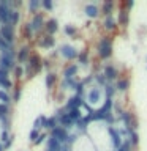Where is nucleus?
Segmentation results:
<instances>
[{
    "mask_svg": "<svg viewBox=\"0 0 147 151\" xmlns=\"http://www.w3.org/2000/svg\"><path fill=\"white\" fill-rule=\"evenodd\" d=\"M43 68V61L41 58L38 57L36 54L30 55V58H28V63L25 66V73H27V77H33V74L40 73Z\"/></svg>",
    "mask_w": 147,
    "mask_h": 151,
    "instance_id": "nucleus-1",
    "label": "nucleus"
},
{
    "mask_svg": "<svg viewBox=\"0 0 147 151\" xmlns=\"http://www.w3.org/2000/svg\"><path fill=\"white\" fill-rule=\"evenodd\" d=\"M112 54V40L109 36H104L98 42V55L101 58H109Z\"/></svg>",
    "mask_w": 147,
    "mask_h": 151,
    "instance_id": "nucleus-2",
    "label": "nucleus"
},
{
    "mask_svg": "<svg viewBox=\"0 0 147 151\" xmlns=\"http://www.w3.org/2000/svg\"><path fill=\"white\" fill-rule=\"evenodd\" d=\"M11 68H16V66H14V50L13 49L0 57V69L8 71Z\"/></svg>",
    "mask_w": 147,
    "mask_h": 151,
    "instance_id": "nucleus-3",
    "label": "nucleus"
},
{
    "mask_svg": "<svg viewBox=\"0 0 147 151\" xmlns=\"http://www.w3.org/2000/svg\"><path fill=\"white\" fill-rule=\"evenodd\" d=\"M11 6V3L9 2H0V22H3V25L5 24H11L9 21H11V11L13 9L9 8Z\"/></svg>",
    "mask_w": 147,
    "mask_h": 151,
    "instance_id": "nucleus-4",
    "label": "nucleus"
},
{
    "mask_svg": "<svg viewBox=\"0 0 147 151\" xmlns=\"http://www.w3.org/2000/svg\"><path fill=\"white\" fill-rule=\"evenodd\" d=\"M59 52H60V55L63 57V58H66V60H73V58H76V57H79L78 50H76L73 46H70V44L62 46Z\"/></svg>",
    "mask_w": 147,
    "mask_h": 151,
    "instance_id": "nucleus-5",
    "label": "nucleus"
},
{
    "mask_svg": "<svg viewBox=\"0 0 147 151\" xmlns=\"http://www.w3.org/2000/svg\"><path fill=\"white\" fill-rule=\"evenodd\" d=\"M0 36H2L5 41H8V42H11V44H13L14 30H13V25H11V24H5V25L0 28Z\"/></svg>",
    "mask_w": 147,
    "mask_h": 151,
    "instance_id": "nucleus-6",
    "label": "nucleus"
},
{
    "mask_svg": "<svg viewBox=\"0 0 147 151\" xmlns=\"http://www.w3.org/2000/svg\"><path fill=\"white\" fill-rule=\"evenodd\" d=\"M81 106H84V101H82V98H81L79 94H76V96H71L68 101H66L65 109L70 112V110H74V109H79Z\"/></svg>",
    "mask_w": 147,
    "mask_h": 151,
    "instance_id": "nucleus-7",
    "label": "nucleus"
},
{
    "mask_svg": "<svg viewBox=\"0 0 147 151\" xmlns=\"http://www.w3.org/2000/svg\"><path fill=\"white\" fill-rule=\"evenodd\" d=\"M108 131H109V134H111V137H112V145H114V148L119 150V148L123 145V143H122V135H120V132H117L112 126H109Z\"/></svg>",
    "mask_w": 147,
    "mask_h": 151,
    "instance_id": "nucleus-8",
    "label": "nucleus"
},
{
    "mask_svg": "<svg viewBox=\"0 0 147 151\" xmlns=\"http://www.w3.org/2000/svg\"><path fill=\"white\" fill-rule=\"evenodd\" d=\"M32 28H33V32H40L43 27H46V24H44V19H43V14L40 13H36L35 16H33L32 19Z\"/></svg>",
    "mask_w": 147,
    "mask_h": 151,
    "instance_id": "nucleus-9",
    "label": "nucleus"
},
{
    "mask_svg": "<svg viewBox=\"0 0 147 151\" xmlns=\"http://www.w3.org/2000/svg\"><path fill=\"white\" fill-rule=\"evenodd\" d=\"M52 137H55L60 143H66V140H68V132L65 131V127H55V129L52 131Z\"/></svg>",
    "mask_w": 147,
    "mask_h": 151,
    "instance_id": "nucleus-10",
    "label": "nucleus"
},
{
    "mask_svg": "<svg viewBox=\"0 0 147 151\" xmlns=\"http://www.w3.org/2000/svg\"><path fill=\"white\" fill-rule=\"evenodd\" d=\"M62 148H63V143H60L55 137L51 135V139L47 140V150L49 151H62Z\"/></svg>",
    "mask_w": 147,
    "mask_h": 151,
    "instance_id": "nucleus-11",
    "label": "nucleus"
},
{
    "mask_svg": "<svg viewBox=\"0 0 147 151\" xmlns=\"http://www.w3.org/2000/svg\"><path fill=\"white\" fill-rule=\"evenodd\" d=\"M28 58H30V47H28V46H24L22 49L17 52V61L24 63V61H27Z\"/></svg>",
    "mask_w": 147,
    "mask_h": 151,
    "instance_id": "nucleus-12",
    "label": "nucleus"
},
{
    "mask_svg": "<svg viewBox=\"0 0 147 151\" xmlns=\"http://www.w3.org/2000/svg\"><path fill=\"white\" fill-rule=\"evenodd\" d=\"M0 85L5 87V88H11L13 87L11 80L8 79V71H5V69H0Z\"/></svg>",
    "mask_w": 147,
    "mask_h": 151,
    "instance_id": "nucleus-13",
    "label": "nucleus"
},
{
    "mask_svg": "<svg viewBox=\"0 0 147 151\" xmlns=\"http://www.w3.org/2000/svg\"><path fill=\"white\" fill-rule=\"evenodd\" d=\"M104 77H106L108 80H114L117 77V69L114 68L112 65H106L104 66Z\"/></svg>",
    "mask_w": 147,
    "mask_h": 151,
    "instance_id": "nucleus-14",
    "label": "nucleus"
},
{
    "mask_svg": "<svg viewBox=\"0 0 147 151\" xmlns=\"http://www.w3.org/2000/svg\"><path fill=\"white\" fill-rule=\"evenodd\" d=\"M57 120H59V123L65 127V129H68V127H71V126L74 124L73 120H71V118L68 116V112H66L65 115H62V116H57Z\"/></svg>",
    "mask_w": 147,
    "mask_h": 151,
    "instance_id": "nucleus-15",
    "label": "nucleus"
},
{
    "mask_svg": "<svg viewBox=\"0 0 147 151\" xmlns=\"http://www.w3.org/2000/svg\"><path fill=\"white\" fill-rule=\"evenodd\" d=\"M46 32L49 33V35H52V33H55L57 30H59V22L55 21V19H49V21L46 22Z\"/></svg>",
    "mask_w": 147,
    "mask_h": 151,
    "instance_id": "nucleus-16",
    "label": "nucleus"
},
{
    "mask_svg": "<svg viewBox=\"0 0 147 151\" xmlns=\"http://www.w3.org/2000/svg\"><path fill=\"white\" fill-rule=\"evenodd\" d=\"M76 73H78V66H76V65H70V66H66L65 71H63V77H65V79L74 77Z\"/></svg>",
    "mask_w": 147,
    "mask_h": 151,
    "instance_id": "nucleus-17",
    "label": "nucleus"
},
{
    "mask_svg": "<svg viewBox=\"0 0 147 151\" xmlns=\"http://www.w3.org/2000/svg\"><path fill=\"white\" fill-rule=\"evenodd\" d=\"M98 99H100V88L98 87H92V90H90V93H89L87 101L89 102H97Z\"/></svg>",
    "mask_w": 147,
    "mask_h": 151,
    "instance_id": "nucleus-18",
    "label": "nucleus"
},
{
    "mask_svg": "<svg viewBox=\"0 0 147 151\" xmlns=\"http://www.w3.org/2000/svg\"><path fill=\"white\" fill-rule=\"evenodd\" d=\"M84 11H85V14H87L89 17H97V16H98V8H97V5H87Z\"/></svg>",
    "mask_w": 147,
    "mask_h": 151,
    "instance_id": "nucleus-19",
    "label": "nucleus"
},
{
    "mask_svg": "<svg viewBox=\"0 0 147 151\" xmlns=\"http://www.w3.org/2000/svg\"><path fill=\"white\" fill-rule=\"evenodd\" d=\"M54 38H52V35H46V36H43V40L40 41V46L43 47H52L54 46Z\"/></svg>",
    "mask_w": 147,
    "mask_h": 151,
    "instance_id": "nucleus-20",
    "label": "nucleus"
},
{
    "mask_svg": "<svg viewBox=\"0 0 147 151\" xmlns=\"http://www.w3.org/2000/svg\"><path fill=\"white\" fill-rule=\"evenodd\" d=\"M128 87H130V80L128 79H119L117 80V90L119 91H125V90H128Z\"/></svg>",
    "mask_w": 147,
    "mask_h": 151,
    "instance_id": "nucleus-21",
    "label": "nucleus"
},
{
    "mask_svg": "<svg viewBox=\"0 0 147 151\" xmlns=\"http://www.w3.org/2000/svg\"><path fill=\"white\" fill-rule=\"evenodd\" d=\"M46 121H47V118L44 115H40L35 120V123H33V129H40V127H43V126L46 127Z\"/></svg>",
    "mask_w": 147,
    "mask_h": 151,
    "instance_id": "nucleus-22",
    "label": "nucleus"
},
{
    "mask_svg": "<svg viewBox=\"0 0 147 151\" xmlns=\"http://www.w3.org/2000/svg\"><path fill=\"white\" fill-rule=\"evenodd\" d=\"M55 82H57V76L54 73H49V74L46 76V87L47 88H52Z\"/></svg>",
    "mask_w": 147,
    "mask_h": 151,
    "instance_id": "nucleus-23",
    "label": "nucleus"
},
{
    "mask_svg": "<svg viewBox=\"0 0 147 151\" xmlns=\"http://www.w3.org/2000/svg\"><path fill=\"white\" fill-rule=\"evenodd\" d=\"M11 102V96L5 91V90H0V104H5V106H8V104Z\"/></svg>",
    "mask_w": 147,
    "mask_h": 151,
    "instance_id": "nucleus-24",
    "label": "nucleus"
},
{
    "mask_svg": "<svg viewBox=\"0 0 147 151\" xmlns=\"http://www.w3.org/2000/svg\"><path fill=\"white\" fill-rule=\"evenodd\" d=\"M103 25L108 28V30H112L114 27H116V21H114V17L112 16H108V17H104V22H103Z\"/></svg>",
    "mask_w": 147,
    "mask_h": 151,
    "instance_id": "nucleus-25",
    "label": "nucleus"
},
{
    "mask_svg": "<svg viewBox=\"0 0 147 151\" xmlns=\"http://www.w3.org/2000/svg\"><path fill=\"white\" fill-rule=\"evenodd\" d=\"M68 116L71 118V120H73V123H78V121L81 120V118H82V116H81V113H79V109L70 110V112H68Z\"/></svg>",
    "mask_w": 147,
    "mask_h": 151,
    "instance_id": "nucleus-26",
    "label": "nucleus"
},
{
    "mask_svg": "<svg viewBox=\"0 0 147 151\" xmlns=\"http://www.w3.org/2000/svg\"><path fill=\"white\" fill-rule=\"evenodd\" d=\"M119 22H120L122 25H127L128 24V11L127 9H122V11L119 13Z\"/></svg>",
    "mask_w": 147,
    "mask_h": 151,
    "instance_id": "nucleus-27",
    "label": "nucleus"
},
{
    "mask_svg": "<svg viewBox=\"0 0 147 151\" xmlns=\"http://www.w3.org/2000/svg\"><path fill=\"white\" fill-rule=\"evenodd\" d=\"M112 6H114V3H112V2H106V3L103 5V14H104L106 17H108V16H111Z\"/></svg>",
    "mask_w": 147,
    "mask_h": 151,
    "instance_id": "nucleus-28",
    "label": "nucleus"
},
{
    "mask_svg": "<svg viewBox=\"0 0 147 151\" xmlns=\"http://www.w3.org/2000/svg\"><path fill=\"white\" fill-rule=\"evenodd\" d=\"M59 123V120H57V116H51V118H47V121H46V127H49V129L54 131L55 129V124Z\"/></svg>",
    "mask_w": 147,
    "mask_h": 151,
    "instance_id": "nucleus-29",
    "label": "nucleus"
},
{
    "mask_svg": "<svg viewBox=\"0 0 147 151\" xmlns=\"http://www.w3.org/2000/svg\"><path fill=\"white\" fill-rule=\"evenodd\" d=\"M32 33H33L32 24H30V22H27V24H25V27H24V36H25L27 40H30V38H32Z\"/></svg>",
    "mask_w": 147,
    "mask_h": 151,
    "instance_id": "nucleus-30",
    "label": "nucleus"
},
{
    "mask_svg": "<svg viewBox=\"0 0 147 151\" xmlns=\"http://www.w3.org/2000/svg\"><path fill=\"white\" fill-rule=\"evenodd\" d=\"M38 6H41V2H38V0H30V2H28V9H30L32 13H35L38 9Z\"/></svg>",
    "mask_w": 147,
    "mask_h": 151,
    "instance_id": "nucleus-31",
    "label": "nucleus"
},
{
    "mask_svg": "<svg viewBox=\"0 0 147 151\" xmlns=\"http://www.w3.org/2000/svg\"><path fill=\"white\" fill-rule=\"evenodd\" d=\"M130 142H131V145H138V142H139V137H138V132L135 129H131L130 131Z\"/></svg>",
    "mask_w": 147,
    "mask_h": 151,
    "instance_id": "nucleus-32",
    "label": "nucleus"
},
{
    "mask_svg": "<svg viewBox=\"0 0 147 151\" xmlns=\"http://www.w3.org/2000/svg\"><path fill=\"white\" fill-rule=\"evenodd\" d=\"M78 58H79V63H82V65H87V61H89V52H87V50H82V52L79 54V57H78Z\"/></svg>",
    "mask_w": 147,
    "mask_h": 151,
    "instance_id": "nucleus-33",
    "label": "nucleus"
},
{
    "mask_svg": "<svg viewBox=\"0 0 147 151\" xmlns=\"http://www.w3.org/2000/svg\"><path fill=\"white\" fill-rule=\"evenodd\" d=\"M9 139H11V135H9V132H8V129H3V131H2V134H0V140L3 142V145L7 143V142H8Z\"/></svg>",
    "mask_w": 147,
    "mask_h": 151,
    "instance_id": "nucleus-34",
    "label": "nucleus"
},
{
    "mask_svg": "<svg viewBox=\"0 0 147 151\" xmlns=\"http://www.w3.org/2000/svg\"><path fill=\"white\" fill-rule=\"evenodd\" d=\"M8 113H9V109H8V106H5V104H0V118L8 116Z\"/></svg>",
    "mask_w": 147,
    "mask_h": 151,
    "instance_id": "nucleus-35",
    "label": "nucleus"
},
{
    "mask_svg": "<svg viewBox=\"0 0 147 151\" xmlns=\"http://www.w3.org/2000/svg\"><path fill=\"white\" fill-rule=\"evenodd\" d=\"M19 17H21V16H19V13L16 11V9H13V11H11V21H9V22H11V25H14V24L19 22Z\"/></svg>",
    "mask_w": 147,
    "mask_h": 151,
    "instance_id": "nucleus-36",
    "label": "nucleus"
},
{
    "mask_svg": "<svg viewBox=\"0 0 147 151\" xmlns=\"http://www.w3.org/2000/svg\"><path fill=\"white\" fill-rule=\"evenodd\" d=\"M38 137H40V131H38V129H32V131H30V135H28V139L33 140V142H36Z\"/></svg>",
    "mask_w": 147,
    "mask_h": 151,
    "instance_id": "nucleus-37",
    "label": "nucleus"
},
{
    "mask_svg": "<svg viewBox=\"0 0 147 151\" xmlns=\"http://www.w3.org/2000/svg\"><path fill=\"white\" fill-rule=\"evenodd\" d=\"M104 91H106V96H108V98H112V94H114V91H116V88H114L112 85H106Z\"/></svg>",
    "mask_w": 147,
    "mask_h": 151,
    "instance_id": "nucleus-38",
    "label": "nucleus"
},
{
    "mask_svg": "<svg viewBox=\"0 0 147 151\" xmlns=\"http://www.w3.org/2000/svg\"><path fill=\"white\" fill-rule=\"evenodd\" d=\"M65 33H66V35H70V36H74L76 35V28L73 25H66L65 27Z\"/></svg>",
    "mask_w": 147,
    "mask_h": 151,
    "instance_id": "nucleus-39",
    "label": "nucleus"
},
{
    "mask_svg": "<svg viewBox=\"0 0 147 151\" xmlns=\"http://www.w3.org/2000/svg\"><path fill=\"white\" fill-rule=\"evenodd\" d=\"M22 73H24L22 66H16V68H14V76H16V79H21L22 77Z\"/></svg>",
    "mask_w": 147,
    "mask_h": 151,
    "instance_id": "nucleus-40",
    "label": "nucleus"
},
{
    "mask_svg": "<svg viewBox=\"0 0 147 151\" xmlns=\"http://www.w3.org/2000/svg\"><path fill=\"white\" fill-rule=\"evenodd\" d=\"M41 6L46 8V9H52V0H43V2H41Z\"/></svg>",
    "mask_w": 147,
    "mask_h": 151,
    "instance_id": "nucleus-41",
    "label": "nucleus"
},
{
    "mask_svg": "<svg viewBox=\"0 0 147 151\" xmlns=\"http://www.w3.org/2000/svg\"><path fill=\"white\" fill-rule=\"evenodd\" d=\"M130 145H131V142H125L117 151H130Z\"/></svg>",
    "mask_w": 147,
    "mask_h": 151,
    "instance_id": "nucleus-42",
    "label": "nucleus"
},
{
    "mask_svg": "<svg viewBox=\"0 0 147 151\" xmlns=\"http://www.w3.org/2000/svg\"><path fill=\"white\" fill-rule=\"evenodd\" d=\"M19 98H21V87H16V91H14L13 101H19Z\"/></svg>",
    "mask_w": 147,
    "mask_h": 151,
    "instance_id": "nucleus-43",
    "label": "nucleus"
},
{
    "mask_svg": "<svg viewBox=\"0 0 147 151\" xmlns=\"http://www.w3.org/2000/svg\"><path fill=\"white\" fill-rule=\"evenodd\" d=\"M95 79H97L98 83H104V82H106V77H104V76H101V74H97V76H95Z\"/></svg>",
    "mask_w": 147,
    "mask_h": 151,
    "instance_id": "nucleus-44",
    "label": "nucleus"
},
{
    "mask_svg": "<svg viewBox=\"0 0 147 151\" xmlns=\"http://www.w3.org/2000/svg\"><path fill=\"white\" fill-rule=\"evenodd\" d=\"M44 139H46V134H40V137H38L36 142H35V145H40V143H43V142H44Z\"/></svg>",
    "mask_w": 147,
    "mask_h": 151,
    "instance_id": "nucleus-45",
    "label": "nucleus"
},
{
    "mask_svg": "<svg viewBox=\"0 0 147 151\" xmlns=\"http://www.w3.org/2000/svg\"><path fill=\"white\" fill-rule=\"evenodd\" d=\"M76 90H78V93H79V96H81V93L84 91V82H79L78 87H76Z\"/></svg>",
    "mask_w": 147,
    "mask_h": 151,
    "instance_id": "nucleus-46",
    "label": "nucleus"
},
{
    "mask_svg": "<svg viewBox=\"0 0 147 151\" xmlns=\"http://www.w3.org/2000/svg\"><path fill=\"white\" fill-rule=\"evenodd\" d=\"M11 143H13V137H11V139H9V140H8L3 146H5V148H9V146H11Z\"/></svg>",
    "mask_w": 147,
    "mask_h": 151,
    "instance_id": "nucleus-47",
    "label": "nucleus"
},
{
    "mask_svg": "<svg viewBox=\"0 0 147 151\" xmlns=\"http://www.w3.org/2000/svg\"><path fill=\"white\" fill-rule=\"evenodd\" d=\"M133 5H135V2H133V0H128V2H127V8H133Z\"/></svg>",
    "mask_w": 147,
    "mask_h": 151,
    "instance_id": "nucleus-48",
    "label": "nucleus"
},
{
    "mask_svg": "<svg viewBox=\"0 0 147 151\" xmlns=\"http://www.w3.org/2000/svg\"><path fill=\"white\" fill-rule=\"evenodd\" d=\"M43 66H44V68H49V61L44 60V61H43Z\"/></svg>",
    "mask_w": 147,
    "mask_h": 151,
    "instance_id": "nucleus-49",
    "label": "nucleus"
},
{
    "mask_svg": "<svg viewBox=\"0 0 147 151\" xmlns=\"http://www.w3.org/2000/svg\"><path fill=\"white\" fill-rule=\"evenodd\" d=\"M0 151H3V145L2 143H0Z\"/></svg>",
    "mask_w": 147,
    "mask_h": 151,
    "instance_id": "nucleus-50",
    "label": "nucleus"
},
{
    "mask_svg": "<svg viewBox=\"0 0 147 151\" xmlns=\"http://www.w3.org/2000/svg\"><path fill=\"white\" fill-rule=\"evenodd\" d=\"M47 151H49V150H47Z\"/></svg>",
    "mask_w": 147,
    "mask_h": 151,
    "instance_id": "nucleus-51",
    "label": "nucleus"
}]
</instances>
